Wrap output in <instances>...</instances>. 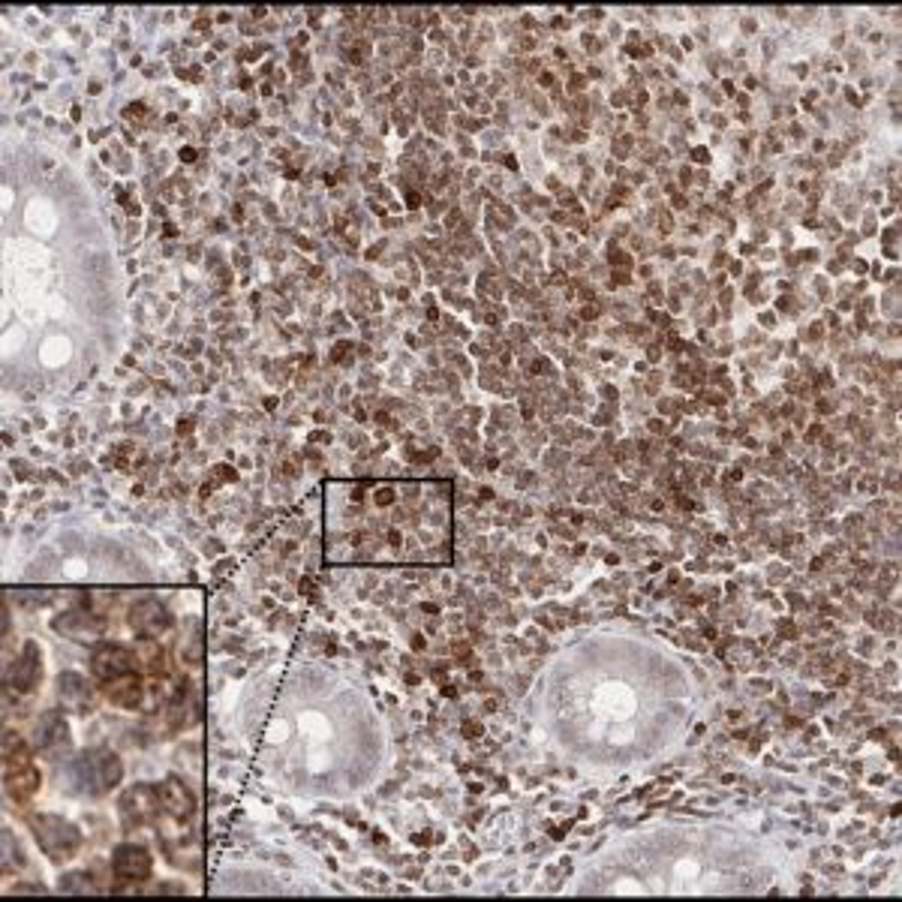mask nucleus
<instances>
[{
  "label": "nucleus",
  "mask_w": 902,
  "mask_h": 902,
  "mask_svg": "<svg viewBox=\"0 0 902 902\" xmlns=\"http://www.w3.org/2000/svg\"><path fill=\"white\" fill-rule=\"evenodd\" d=\"M103 692H106V698H109L115 707L139 710L142 701H145V680H142L136 671H130V674H124V677H115V680L103 683Z\"/></svg>",
  "instance_id": "nucleus-11"
},
{
  "label": "nucleus",
  "mask_w": 902,
  "mask_h": 902,
  "mask_svg": "<svg viewBox=\"0 0 902 902\" xmlns=\"http://www.w3.org/2000/svg\"><path fill=\"white\" fill-rule=\"evenodd\" d=\"M130 671H139L136 650H127L124 644H97L91 653V674L100 683H109L115 677H124Z\"/></svg>",
  "instance_id": "nucleus-4"
},
{
  "label": "nucleus",
  "mask_w": 902,
  "mask_h": 902,
  "mask_svg": "<svg viewBox=\"0 0 902 902\" xmlns=\"http://www.w3.org/2000/svg\"><path fill=\"white\" fill-rule=\"evenodd\" d=\"M61 890L67 893H94V878L85 872H67L61 878Z\"/></svg>",
  "instance_id": "nucleus-14"
},
{
  "label": "nucleus",
  "mask_w": 902,
  "mask_h": 902,
  "mask_svg": "<svg viewBox=\"0 0 902 902\" xmlns=\"http://www.w3.org/2000/svg\"><path fill=\"white\" fill-rule=\"evenodd\" d=\"M31 833L37 836V845L43 848V854L55 863L73 860L82 848V830L64 815H52V812L34 815L31 818Z\"/></svg>",
  "instance_id": "nucleus-2"
},
{
  "label": "nucleus",
  "mask_w": 902,
  "mask_h": 902,
  "mask_svg": "<svg viewBox=\"0 0 902 902\" xmlns=\"http://www.w3.org/2000/svg\"><path fill=\"white\" fill-rule=\"evenodd\" d=\"M58 701L73 713H88L94 707V689L88 680L76 671H67L58 677Z\"/></svg>",
  "instance_id": "nucleus-10"
},
{
  "label": "nucleus",
  "mask_w": 902,
  "mask_h": 902,
  "mask_svg": "<svg viewBox=\"0 0 902 902\" xmlns=\"http://www.w3.org/2000/svg\"><path fill=\"white\" fill-rule=\"evenodd\" d=\"M127 617H130V626L139 638H160L163 632L172 629V614L157 599H139L130 608Z\"/></svg>",
  "instance_id": "nucleus-6"
},
{
  "label": "nucleus",
  "mask_w": 902,
  "mask_h": 902,
  "mask_svg": "<svg viewBox=\"0 0 902 902\" xmlns=\"http://www.w3.org/2000/svg\"><path fill=\"white\" fill-rule=\"evenodd\" d=\"M10 683H13V689H19L25 695L34 692L43 683V653L34 641H28L25 650L19 653L13 671H10Z\"/></svg>",
  "instance_id": "nucleus-9"
},
{
  "label": "nucleus",
  "mask_w": 902,
  "mask_h": 902,
  "mask_svg": "<svg viewBox=\"0 0 902 902\" xmlns=\"http://www.w3.org/2000/svg\"><path fill=\"white\" fill-rule=\"evenodd\" d=\"M160 803H163V809L172 815V818H187L190 812H193V794L187 791V785L181 782V779H175V776H169L160 788Z\"/></svg>",
  "instance_id": "nucleus-13"
},
{
  "label": "nucleus",
  "mask_w": 902,
  "mask_h": 902,
  "mask_svg": "<svg viewBox=\"0 0 902 902\" xmlns=\"http://www.w3.org/2000/svg\"><path fill=\"white\" fill-rule=\"evenodd\" d=\"M376 503H382V506L391 503V491H379V494H376Z\"/></svg>",
  "instance_id": "nucleus-15"
},
{
  "label": "nucleus",
  "mask_w": 902,
  "mask_h": 902,
  "mask_svg": "<svg viewBox=\"0 0 902 902\" xmlns=\"http://www.w3.org/2000/svg\"><path fill=\"white\" fill-rule=\"evenodd\" d=\"M55 629L73 641H97L106 632V620H100L88 611H70L55 620Z\"/></svg>",
  "instance_id": "nucleus-12"
},
{
  "label": "nucleus",
  "mask_w": 902,
  "mask_h": 902,
  "mask_svg": "<svg viewBox=\"0 0 902 902\" xmlns=\"http://www.w3.org/2000/svg\"><path fill=\"white\" fill-rule=\"evenodd\" d=\"M70 725L61 713H46L40 722H37V749L40 755L46 758H61L67 749H70Z\"/></svg>",
  "instance_id": "nucleus-7"
},
{
  "label": "nucleus",
  "mask_w": 902,
  "mask_h": 902,
  "mask_svg": "<svg viewBox=\"0 0 902 902\" xmlns=\"http://www.w3.org/2000/svg\"><path fill=\"white\" fill-rule=\"evenodd\" d=\"M151 854L142 845H118L112 854V869L121 881H145L151 875Z\"/></svg>",
  "instance_id": "nucleus-8"
},
{
  "label": "nucleus",
  "mask_w": 902,
  "mask_h": 902,
  "mask_svg": "<svg viewBox=\"0 0 902 902\" xmlns=\"http://www.w3.org/2000/svg\"><path fill=\"white\" fill-rule=\"evenodd\" d=\"M79 776H82V785L94 794H106L112 788L121 785L124 779V764L115 752L109 749H94V752H85L82 761H79Z\"/></svg>",
  "instance_id": "nucleus-3"
},
{
  "label": "nucleus",
  "mask_w": 902,
  "mask_h": 902,
  "mask_svg": "<svg viewBox=\"0 0 902 902\" xmlns=\"http://www.w3.org/2000/svg\"><path fill=\"white\" fill-rule=\"evenodd\" d=\"M4 782H7V794L19 803L31 800L43 782L28 743L13 731H7V737H4Z\"/></svg>",
  "instance_id": "nucleus-1"
},
{
  "label": "nucleus",
  "mask_w": 902,
  "mask_h": 902,
  "mask_svg": "<svg viewBox=\"0 0 902 902\" xmlns=\"http://www.w3.org/2000/svg\"><path fill=\"white\" fill-rule=\"evenodd\" d=\"M163 809L160 803V791L151 788V785H133L124 791L121 797V818L124 824L133 830V827H145L157 818V812Z\"/></svg>",
  "instance_id": "nucleus-5"
}]
</instances>
